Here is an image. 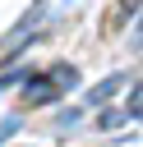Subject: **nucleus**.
I'll use <instances>...</instances> for the list:
<instances>
[{
	"label": "nucleus",
	"mask_w": 143,
	"mask_h": 147,
	"mask_svg": "<svg viewBox=\"0 0 143 147\" xmlns=\"http://www.w3.org/2000/svg\"><path fill=\"white\" fill-rule=\"evenodd\" d=\"M138 110H143V87H138V78H134V92L125 96V119H138Z\"/></svg>",
	"instance_id": "3"
},
{
	"label": "nucleus",
	"mask_w": 143,
	"mask_h": 147,
	"mask_svg": "<svg viewBox=\"0 0 143 147\" xmlns=\"http://www.w3.org/2000/svg\"><path fill=\"white\" fill-rule=\"evenodd\" d=\"M120 5H125V9H138V0H120Z\"/></svg>",
	"instance_id": "5"
},
{
	"label": "nucleus",
	"mask_w": 143,
	"mask_h": 147,
	"mask_svg": "<svg viewBox=\"0 0 143 147\" xmlns=\"http://www.w3.org/2000/svg\"><path fill=\"white\" fill-rule=\"evenodd\" d=\"M97 124H101V129H115V124H125V110H101Z\"/></svg>",
	"instance_id": "4"
},
{
	"label": "nucleus",
	"mask_w": 143,
	"mask_h": 147,
	"mask_svg": "<svg viewBox=\"0 0 143 147\" xmlns=\"http://www.w3.org/2000/svg\"><path fill=\"white\" fill-rule=\"evenodd\" d=\"M23 101H28V106H46V101H55V83H51V78H28Z\"/></svg>",
	"instance_id": "1"
},
{
	"label": "nucleus",
	"mask_w": 143,
	"mask_h": 147,
	"mask_svg": "<svg viewBox=\"0 0 143 147\" xmlns=\"http://www.w3.org/2000/svg\"><path fill=\"white\" fill-rule=\"evenodd\" d=\"M120 87H125V74H111L106 83H97V87L88 92V106H101V101H106V96H115Z\"/></svg>",
	"instance_id": "2"
}]
</instances>
